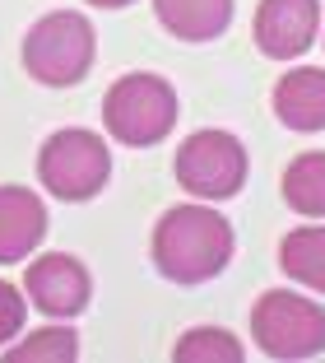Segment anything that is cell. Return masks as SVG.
I'll use <instances>...</instances> for the list:
<instances>
[{"mask_svg": "<svg viewBox=\"0 0 325 363\" xmlns=\"http://www.w3.org/2000/svg\"><path fill=\"white\" fill-rule=\"evenodd\" d=\"M232 247H237V233L210 201L172 205L154 224V238H149L158 275L172 279V284H186V289L223 275L232 261Z\"/></svg>", "mask_w": 325, "mask_h": 363, "instance_id": "1", "label": "cell"}, {"mask_svg": "<svg viewBox=\"0 0 325 363\" xmlns=\"http://www.w3.org/2000/svg\"><path fill=\"white\" fill-rule=\"evenodd\" d=\"M98 33L79 10H52L23 33L19 61L38 84L47 89H74L93 70Z\"/></svg>", "mask_w": 325, "mask_h": 363, "instance_id": "2", "label": "cell"}, {"mask_svg": "<svg viewBox=\"0 0 325 363\" xmlns=\"http://www.w3.org/2000/svg\"><path fill=\"white\" fill-rule=\"evenodd\" d=\"M103 126L116 145H130V150L163 145L177 126V89L149 70L121 75L103 98Z\"/></svg>", "mask_w": 325, "mask_h": 363, "instance_id": "3", "label": "cell"}, {"mask_svg": "<svg viewBox=\"0 0 325 363\" xmlns=\"http://www.w3.org/2000/svg\"><path fill=\"white\" fill-rule=\"evenodd\" d=\"M38 177H42V186L56 201H70V205L93 201L107 186V177H112V150H107V140L98 130L65 126V130L42 140Z\"/></svg>", "mask_w": 325, "mask_h": 363, "instance_id": "4", "label": "cell"}, {"mask_svg": "<svg viewBox=\"0 0 325 363\" xmlns=\"http://www.w3.org/2000/svg\"><path fill=\"white\" fill-rule=\"evenodd\" d=\"M251 340L265 359H316L325 354V308L288 289H265L251 308Z\"/></svg>", "mask_w": 325, "mask_h": 363, "instance_id": "5", "label": "cell"}, {"mask_svg": "<svg viewBox=\"0 0 325 363\" xmlns=\"http://www.w3.org/2000/svg\"><path fill=\"white\" fill-rule=\"evenodd\" d=\"M172 172H177V186L195 201H228L246 186V172H251V159H246V145L228 130H195L177 145V159H172Z\"/></svg>", "mask_w": 325, "mask_h": 363, "instance_id": "6", "label": "cell"}, {"mask_svg": "<svg viewBox=\"0 0 325 363\" xmlns=\"http://www.w3.org/2000/svg\"><path fill=\"white\" fill-rule=\"evenodd\" d=\"M23 294H28V303L42 312V317L70 321L93 298V275H89V266L79 257H70V252H42V257L23 270Z\"/></svg>", "mask_w": 325, "mask_h": 363, "instance_id": "7", "label": "cell"}, {"mask_svg": "<svg viewBox=\"0 0 325 363\" xmlns=\"http://www.w3.org/2000/svg\"><path fill=\"white\" fill-rule=\"evenodd\" d=\"M316 33H321V0H261L256 5L251 38L270 61H297L316 47Z\"/></svg>", "mask_w": 325, "mask_h": 363, "instance_id": "8", "label": "cell"}, {"mask_svg": "<svg viewBox=\"0 0 325 363\" xmlns=\"http://www.w3.org/2000/svg\"><path fill=\"white\" fill-rule=\"evenodd\" d=\"M47 238V205L38 191L5 182L0 186V266L33 257Z\"/></svg>", "mask_w": 325, "mask_h": 363, "instance_id": "9", "label": "cell"}, {"mask_svg": "<svg viewBox=\"0 0 325 363\" xmlns=\"http://www.w3.org/2000/svg\"><path fill=\"white\" fill-rule=\"evenodd\" d=\"M274 117L297 135H316L325 130V70L321 65H297L274 84L270 94Z\"/></svg>", "mask_w": 325, "mask_h": 363, "instance_id": "10", "label": "cell"}, {"mask_svg": "<svg viewBox=\"0 0 325 363\" xmlns=\"http://www.w3.org/2000/svg\"><path fill=\"white\" fill-rule=\"evenodd\" d=\"M158 23L181 43H210L232 23V0H154Z\"/></svg>", "mask_w": 325, "mask_h": 363, "instance_id": "11", "label": "cell"}, {"mask_svg": "<svg viewBox=\"0 0 325 363\" xmlns=\"http://www.w3.org/2000/svg\"><path fill=\"white\" fill-rule=\"evenodd\" d=\"M279 266H283V275L297 279L302 289L325 294V224L288 228L279 242Z\"/></svg>", "mask_w": 325, "mask_h": 363, "instance_id": "12", "label": "cell"}, {"mask_svg": "<svg viewBox=\"0 0 325 363\" xmlns=\"http://www.w3.org/2000/svg\"><path fill=\"white\" fill-rule=\"evenodd\" d=\"M283 205L302 219H325V150H307L283 168Z\"/></svg>", "mask_w": 325, "mask_h": 363, "instance_id": "13", "label": "cell"}, {"mask_svg": "<svg viewBox=\"0 0 325 363\" xmlns=\"http://www.w3.org/2000/svg\"><path fill=\"white\" fill-rule=\"evenodd\" d=\"M79 359V335L56 321V326H42V331H28L19 345L5 350V363H74Z\"/></svg>", "mask_w": 325, "mask_h": 363, "instance_id": "14", "label": "cell"}, {"mask_svg": "<svg viewBox=\"0 0 325 363\" xmlns=\"http://www.w3.org/2000/svg\"><path fill=\"white\" fill-rule=\"evenodd\" d=\"M172 359L177 363H241L246 350L232 331L223 326H190L177 345H172Z\"/></svg>", "mask_w": 325, "mask_h": 363, "instance_id": "15", "label": "cell"}, {"mask_svg": "<svg viewBox=\"0 0 325 363\" xmlns=\"http://www.w3.org/2000/svg\"><path fill=\"white\" fill-rule=\"evenodd\" d=\"M23 289H14L10 279H0V345H10V340H19V331H23Z\"/></svg>", "mask_w": 325, "mask_h": 363, "instance_id": "16", "label": "cell"}, {"mask_svg": "<svg viewBox=\"0 0 325 363\" xmlns=\"http://www.w3.org/2000/svg\"><path fill=\"white\" fill-rule=\"evenodd\" d=\"M84 5H93V10H126L135 0H84Z\"/></svg>", "mask_w": 325, "mask_h": 363, "instance_id": "17", "label": "cell"}]
</instances>
